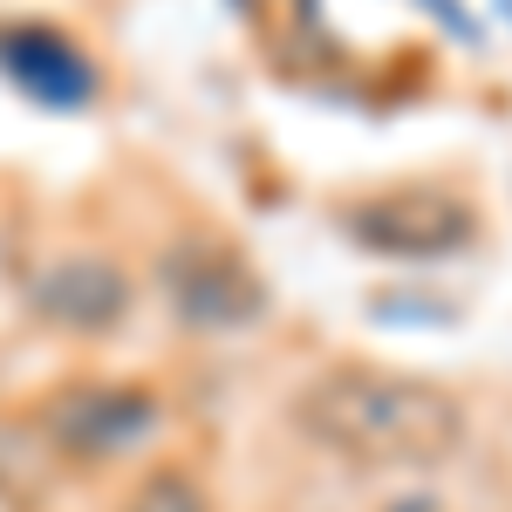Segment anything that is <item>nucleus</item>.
<instances>
[{
    "instance_id": "obj_1",
    "label": "nucleus",
    "mask_w": 512,
    "mask_h": 512,
    "mask_svg": "<svg viewBox=\"0 0 512 512\" xmlns=\"http://www.w3.org/2000/svg\"><path fill=\"white\" fill-rule=\"evenodd\" d=\"M294 424L355 472H424L465 444V403L424 376L342 362L294 396Z\"/></svg>"
},
{
    "instance_id": "obj_2",
    "label": "nucleus",
    "mask_w": 512,
    "mask_h": 512,
    "mask_svg": "<svg viewBox=\"0 0 512 512\" xmlns=\"http://www.w3.org/2000/svg\"><path fill=\"white\" fill-rule=\"evenodd\" d=\"M158 287L164 308L178 328H198V335H233V328H253L267 315V287L246 267V253L219 246V239H185L158 260Z\"/></svg>"
},
{
    "instance_id": "obj_3",
    "label": "nucleus",
    "mask_w": 512,
    "mask_h": 512,
    "mask_svg": "<svg viewBox=\"0 0 512 512\" xmlns=\"http://www.w3.org/2000/svg\"><path fill=\"white\" fill-rule=\"evenodd\" d=\"M158 424H164V410L144 383H69L41 410V431L55 437L69 458H96V465L151 444Z\"/></svg>"
},
{
    "instance_id": "obj_4",
    "label": "nucleus",
    "mask_w": 512,
    "mask_h": 512,
    "mask_svg": "<svg viewBox=\"0 0 512 512\" xmlns=\"http://www.w3.org/2000/svg\"><path fill=\"white\" fill-rule=\"evenodd\" d=\"M35 315L62 335H82V342L117 335L123 315H130V280L103 253H69L35 280Z\"/></svg>"
},
{
    "instance_id": "obj_5",
    "label": "nucleus",
    "mask_w": 512,
    "mask_h": 512,
    "mask_svg": "<svg viewBox=\"0 0 512 512\" xmlns=\"http://www.w3.org/2000/svg\"><path fill=\"white\" fill-rule=\"evenodd\" d=\"M349 233L390 260H437L458 239H472V212L458 198H383V205L355 212Z\"/></svg>"
},
{
    "instance_id": "obj_6",
    "label": "nucleus",
    "mask_w": 512,
    "mask_h": 512,
    "mask_svg": "<svg viewBox=\"0 0 512 512\" xmlns=\"http://www.w3.org/2000/svg\"><path fill=\"white\" fill-rule=\"evenodd\" d=\"M0 69L21 82L28 96L55 103V110H76V103L96 96V69L62 35H48V28H7L0 35Z\"/></svg>"
},
{
    "instance_id": "obj_7",
    "label": "nucleus",
    "mask_w": 512,
    "mask_h": 512,
    "mask_svg": "<svg viewBox=\"0 0 512 512\" xmlns=\"http://www.w3.org/2000/svg\"><path fill=\"white\" fill-rule=\"evenodd\" d=\"M123 512H212L205 499V485L192 472H178V465H158V472L137 478V492H130V506Z\"/></svg>"
},
{
    "instance_id": "obj_8",
    "label": "nucleus",
    "mask_w": 512,
    "mask_h": 512,
    "mask_svg": "<svg viewBox=\"0 0 512 512\" xmlns=\"http://www.w3.org/2000/svg\"><path fill=\"white\" fill-rule=\"evenodd\" d=\"M396 512H431V506H424V499H410V506H396Z\"/></svg>"
}]
</instances>
